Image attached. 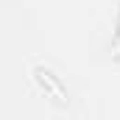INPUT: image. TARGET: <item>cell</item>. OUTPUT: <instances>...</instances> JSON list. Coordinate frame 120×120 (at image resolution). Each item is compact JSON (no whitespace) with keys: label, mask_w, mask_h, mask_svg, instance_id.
I'll return each instance as SVG.
<instances>
[{"label":"cell","mask_w":120,"mask_h":120,"mask_svg":"<svg viewBox=\"0 0 120 120\" xmlns=\"http://www.w3.org/2000/svg\"><path fill=\"white\" fill-rule=\"evenodd\" d=\"M115 48H117V53H120V22H117V39H115Z\"/></svg>","instance_id":"6da1fadb"}]
</instances>
